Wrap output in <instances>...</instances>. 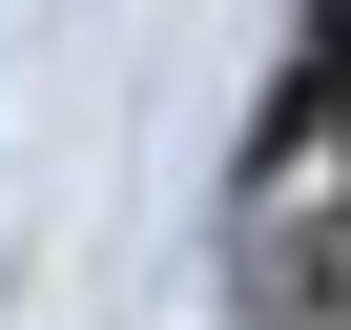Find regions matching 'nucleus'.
<instances>
[{
    "label": "nucleus",
    "mask_w": 351,
    "mask_h": 330,
    "mask_svg": "<svg viewBox=\"0 0 351 330\" xmlns=\"http://www.w3.org/2000/svg\"><path fill=\"white\" fill-rule=\"evenodd\" d=\"M228 289H248V330H351V186L228 207Z\"/></svg>",
    "instance_id": "f257e3e1"
}]
</instances>
